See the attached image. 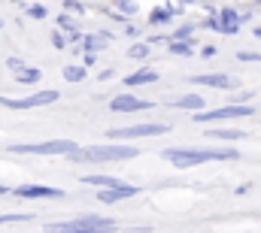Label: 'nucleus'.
I'll return each mask as SVG.
<instances>
[{"instance_id": "nucleus-36", "label": "nucleus", "mask_w": 261, "mask_h": 233, "mask_svg": "<svg viewBox=\"0 0 261 233\" xmlns=\"http://www.w3.org/2000/svg\"><path fill=\"white\" fill-rule=\"evenodd\" d=\"M179 3H192V0H179Z\"/></svg>"}, {"instance_id": "nucleus-6", "label": "nucleus", "mask_w": 261, "mask_h": 233, "mask_svg": "<svg viewBox=\"0 0 261 233\" xmlns=\"http://www.w3.org/2000/svg\"><path fill=\"white\" fill-rule=\"evenodd\" d=\"M249 15H240V12H234V9H219L216 15H210L203 24L206 27H213L216 34H225V37H234V34H240V24L246 21Z\"/></svg>"}, {"instance_id": "nucleus-2", "label": "nucleus", "mask_w": 261, "mask_h": 233, "mask_svg": "<svg viewBox=\"0 0 261 233\" xmlns=\"http://www.w3.org/2000/svg\"><path fill=\"white\" fill-rule=\"evenodd\" d=\"M140 152L134 145H125V142H107V145H88V149H79L70 155V161L76 164H107V161H128V158H137Z\"/></svg>"}, {"instance_id": "nucleus-8", "label": "nucleus", "mask_w": 261, "mask_h": 233, "mask_svg": "<svg viewBox=\"0 0 261 233\" xmlns=\"http://www.w3.org/2000/svg\"><path fill=\"white\" fill-rule=\"evenodd\" d=\"M58 100V91H37V94H28L21 100H12V97H0V103L6 109H37V106H49Z\"/></svg>"}, {"instance_id": "nucleus-28", "label": "nucleus", "mask_w": 261, "mask_h": 233, "mask_svg": "<svg viewBox=\"0 0 261 233\" xmlns=\"http://www.w3.org/2000/svg\"><path fill=\"white\" fill-rule=\"evenodd\" d=\"M52 46H55V49H64V46H67V37L61 34V31H55V34H52Z\"/></svg>"}, {"instance_id": "nucleus-26", "label": "nucleus", "mask_w": 261, "mask_h": 233, "mask_svg": "<svg viewBox=\"0 0 261 233\" xmlns=\"http://www.w3.org/2000/svg\"><path fill=\"white\" fill-rule=\"evenodd\" d=\"M116 6H119L122 15H134V12H137V3H134V0H119Z\"/></svg>"}, {"instance_id": "nucleus-19", "label": "nucleus", "mask_w": 261, "mask_h": 233, "mask_svg": "<svg viewBox=\"0 0 261 233\" xmlns=\"http://www.w3.org/2000/svg\"><path fill=\"white\" fill-rule=\"evenodd\" d=\"M170 15H173V6H155L152 15H149V21H152V24H167Z\"/></svg>"}, {"instance_id": "nucleus-10", "label": "nucleus", "mask_w": 261, "mask_h": 233, "mask_svg": "<svg viewBox=\"0 0 261 233\" xmlns=\"http://www.w3.org/2000/svg\"><path fill=\"white\" fill-rule=\"evenodd\" d=\"M137 109H152L149 100H140L134 94H116L110 100V112H137Z\"/></svg>"}, {"instance_id": "nucleus-23", "label": "nucleus", "mask_w": 261, "mask_h": 233, "mask_svg": "<svg viewBox=\"0 0 261 233\" xmlns=\"http://www.w3.org/2000/svg\"><path fill=\"white\" fill-rule=\"evenodd\" d=\"M167 49L173 52V55H192L195 52V43L189 40V43H167Z\"/></svg>"}, {"instance_id": "nucleus-11", "label": "nucleus", "mask_w": 261, "mask_h": 233, "mask_svg": "<svg viewBox=\"0 0 261 233\" xmlns=\"http://www.w3.org/2000/svg\"><path fill=\"white\" fill-rule=\"evenodd\" d=\"M140 188L134 185H119V188H103L100 191V203H119V200H128V197H137Z\"/></svg>"}, {"instance_id": "nucleus-27", "label": "nucleus", "mask_w": 261, "mask_h": 233, "mask_svg": "<svg viewBox=\"0 0 261 233\" xmlns=\"http://www.w3.org/2000/svg\"><path fill=\"white\" fill-rule=\"evenodd\" d=\"M58 27H61V31H70V34H73V31H76V21H73L70 15H58Z\"/></svg>"}, {"instance_id": "nucleus-1", "label": "nucleus", "mask_w": 261, "mask_h": 233, "mask_svg": "<svg viewBox=\"0 0 261 233\" xmlns=\"http://www.w3.org/2000/svg\"><path fill=\"white\" fill-rule=\"evenodd\" d=\"M164 158L176 167V170H189V167H200V164H210V161H234L240 158L237 149H167Z\"/></svg>"}, {"instance_id": "nucleus-29", "label": "nucleus", "mask_w": 261, "mask_h": 233, "mask_svg": "<svg viewBox=\"0 0 261 233\" xmlns=\"http://www.w3.org/2000/svg\"><path fill=\"white\" fill-rule=\"evenodd\" d=\"M237 61H261V55H258V52H240Z\"/></svg>"}, {"instance_id": "nucleus-15", "label": "nucleus", "mask_w": 261, "mask_h": 233, "mask_svg": "<svg viewBox=\"0 0 261 233\" xmlns=\"http://www.w3.org/2000/svg\"><path fill=\"white\" fill-rule=\"evenodd\" d=\"M173 106H176V109H189V112H200V109H203V97H200V94H186V97L173 100Z\"/></svg>"}, {"instance_id": "nucleus-13", "label": "nucleus", "mask_w": 261, "mask_h": 233, "mask_svg": "<svg viewBox=\"0 0 261 233\" xmlns=\"http://www.w3.org/2000/svg\"><path fill=\"white\" fill-rule=\"evenodd\" d=\"M152 82H158V73H155V70H137V73H130L128 79H125V85H128V88H137V85H152Z\"/></svg>"}, {"instance_id": "nucleus-30", "label": "nucleus", "mask_w": 261, "mask_h": 233, "mask_svg": "<svg viewBox=\"0 0 261 233\" xmlns=\"http://www.w3.org/2000/svg\"><path fill=\"white\" fill-rule=\"evenodd\" d=\"M6 64H9V70H12V73H18V70L24 67V61H21V58H9Z\"/></svg>"}, {"instance_id": "nucleus-12", "label": "nucleus", "mask_w": 261, "mask_h": 233, "mask_svg": "<svg viewBox=\"0 0 261 233\" xmlns=\"http://www.w3.org/2000/svg\"><path fill=\"white\" fill-rule=\"evenodd\" d=\"M192 82H195V85H206V88H234V82H231L225 73H200Z\"/></svg>"}, {"instance_id": "nucleus-35", "label": "nucleus", "mask_w": 261, "mask_h": 233, "mask_svg": "<svg viewBox=\"0 0 261 233\" xmlns=\"http://www.w3.org/2000/svg\"><path fill=\"white\" fill-rule=\"evenodd\" d=\"M252 34H255V37H258V40H261V24H258V27H255V31H252Z\"/></svg>"}, {"instance_id": "nucleus-3", "label": "nucleus", "mask_w": 261, "mask_h": 233, "mask_svg": "<svg viewBox=\"0 0 261 233\" xmlns=\"http://www.w3.org/2000/svg\"><path fill=\"white\" fill-rule=\"evenodd\" d=\"M64 230H97V233H110V230H116V218H107V215H79V218H70V221L46 224V233H64Z\"/></svg>"}, {"instance_id": "nucleus-31", "label": "nucleus", "mask_w": 261, "mask_h": 233, "mask_svg": "<svg viewBox=\"0 0 261 233\" xmlns=\"http://www.w3.org/2000/svg\"><path fill=\"white\" fill-rule=\"evenodd\" d=\"M82 67H94V52H85V58H82Z\"/></svg>"}, {"instance_id": "nucleus-34", "label": "nucleus", "mask_w": 261, "mask_h": 233, "mask_svg": "<svg viewBox=\"0 0 261 233\" xmlns=\"http://www.w3.org/2000/svg\"><path fill=\"white\" fill-rule=\"evenodd\" d=\"M3 194H9V188H6V185H0V197H3Z\"/></svg>"}, {"instance_id": "nucleus-18", "label": "nucleus", "mask_w": 261, "mask_h": 233, "mask_svg": "<svg viewBox=\"0 0 261 233\" xmlns=\"http://www.w3.org/2000/svg\"><path fill=\"white\" fill-rule=\"evenodd\" d=\"M40 76H43V73H40L37 67H21V70L15 73V82H18V85H37Z\"/></svg>"}, {"instance_id": "nucleus-24", "label": "nucleus", "mask_w": 261, "mask_h": 233, "mask_svg": "<svg viewBox=\"0 0 261 233\" xmlns=\"http://www.w3.org/2000/svg\"><path fill=\"white\" fill-rule=\"evenodd\" d=\"M130 58H137V61H143V58H149V46L146 43H134L130 46V52H128Z\"/></svg>"}, {"instance_id": "nucleus-33", "label": "nucleus", "mask_w": 261, "mask_h": 233, "mask_svg": "<svg viewBox=\"0 0 261 233\" xmlns=\"http://www.w3.org/2000/svg\"><path fill=\"white\" fill-rule=\"evenodd\" d=\"M64 6H67V9H73V12H82V6H79L76 0H64Z\"/></svg>"}, {"instance_id": "nucleus-14", "label": "nucleus", "mask_w": 261, "mask_h": 233, "mask_svg": "<svg viewBox=\"0 0 261 233\" xmlns=\"http://www.w3.org/2000/svg\"><path fill=\"white\" fill-rule=\"evenodd\" d=\"M206 136H210V139L228 142V139H243L246 133H243V130H234V127H213V130H206Z\"/></svg>"}, {"instance_id": "nucleus-25", "label": "nucleus", "mask_w": 261, "mask_h": 233, "mask_svg": "<svg viewBox=\"0 0 261 233\" xmlns=\"http://www.w3.org/2000/svg\"><path fill=\"white\" fill-rule=\"evenodd\" d=\"M28 15L40 21V18H46V15H49V9H46L43 3H31V6H28Z\"/></svg>"}, {"instance_id": "nucleus-20", "label": "nucleus", "mask_w": 261, "mask_h": 233, "mask_svg": "<svg viewBox=\"0 0 261 233\" xmlns=\"http://www.w3.org/2000/svg\"><path fill=\"white\" fill-rule=\"evenodd\" d=\"M192 34H195V24H192V21H186L182 27H176V31L170 34V43H189V40H192Z\"/></svg>"}, {"instance_id": "nucleus-16", "label": "nucleus", "mask_w": 261, "mask_h": 233, "mask_svg": "<svg viewBox=\"0 0 261 233\" xmlns=\"http://www.w3.org/2000/svg\"><path fill=\"white\" fill-rule=\"evenodd\" d=\"M85 185H91V188H119V185H125V182H119V179H113V176H85L82 179Z\"/></svg>"}, {"instance_id": "nucleus-5", "label": "nucleus", "mask_w": 261, "mask_h": 233, "mask_svg": "<svg viewBox=\"0 0 261 233\" xmlns=\"http://www.w3.org/2000/svg\"><path fill=\"white\" fill-rule=\"evenodd\" d=\"M167 133V124H155V121H146V124H130V127H113L107 130L110 142H128V139H140V136H161Z\"/></svg>"}, {"instance_id": "nucleus-17", "label": "nucleus", "mask_w": 261, "mask_h": 233, "mask_svg": "<svg viewBox=\"0 0 261 233\" xmlns=\"http://www.w3.org/2000/svg\"><path fill=\"white\" fill-rule=\"evenodd\" d=\"M107 43H110V34H97V37L91 34V37H82V49H85V52H94V55H97V49H103Z\"/></svg>"}, {"instance_id": "nucleus-22", "label": "nucleus", "mask_w": 261, "mask_h": 233, "mask_svg": "<svg viewBox=\"0 0 261 233\" xmlns=\"http://www.w3.org/2000/svg\"><path fill=\"white\" fill-rule=\"evenodd\" d=\"M64 79L67 82H82V79H85V67H79V64L64 67Z\"/></svg>"}, {"instance_id": "nucleus-7", "label": "nucleus", "mask_w": 261, "mask_h": 233, "mask_svg": "<svg viewBox=\"0 0 261 233\" xmlns=\"http://www.w3.org/2000/svg\"><path fill=\"white\" fill-rule=\"evenodd\" d=\"M255 112L252 106H225V109H206V112H195V121H200V124H216V121H231V118H249Z\"/></svg>"}, {"instance_id": "nucleus-21", "label": "nucleus", "mask_w": 261, "mask_h": 233, "mask_svg": "<svg viewBox=\"0 0 261 233\" xmlns=\"http://www.w3.org/2000/svg\"><path fill=\"white\" fill-rule=\"evenodd\" d=\"M31 218H34L31 212H9V215H0V224H24Z\"/></svg>"}, {"instance_id": "nucleus-4", "label": "nucleus", "mask_w": 261, "mask_h": 233, "mask_svg": "<svg viewBox=\"0 0 261 233\" xmlns=\"http://www.w3.org/2000/svg\"><path fill=\"white\" fill-rule=\"evenodd\" d=\"M12 155H73L79 145L73 139H49V142H28V145H9Z\"/></svg>"}, {"instance_id": "nucleus-32", "label": "nucleus", "mask_w": 261, "mask_h": 233, "mask_svg": "<svg viewBox=\"0 0 261 233\" xmlns=\"http://www.w3.org/2000/svg\"><path fill=\"white\" fill-rule=\"evenodd\" d=\"M200 55H203V58H213V55H216V46H203Z\"/></svg>"}, {"instance_id": "nucleus-9", "label": "nucleus", "mask_w": 261, "mask_h": 233, "mask_svg": "<svg viewBox=\"0 0 261 233\" xmlns=\"http://www.w3.org/2000/svg\"><path fill=\"white\" fill-rule=\"evenodd\" d=\"M15 197H21V200H61L64 191L61 188H49V185H18Z\"/></svg>"}]
</instances>
